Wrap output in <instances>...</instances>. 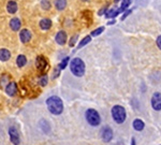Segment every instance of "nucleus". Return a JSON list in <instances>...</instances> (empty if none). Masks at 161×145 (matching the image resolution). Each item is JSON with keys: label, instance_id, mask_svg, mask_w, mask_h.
Here are the masks:
<instances>
[{"label": "nucleus", "instance_id": "21", "mask_svg": "<svg viewBox=\"0 0 161 145\" xmlns=\"http://www.w3.org/2000/svg\"><path fill=\"white\" fill-rule=\"evenodd\" d=\"M131 3V0H124L121 3V6H120L119 10H118V12H125L126 9L129 6V4Z\"/></svg>", "mask_w": 161, "mask_h": 145}, {"label": "nucleus", "instance_id": "33", "mask_svg": "<svg viewBox=\"0 0 161 145\" xmlns=\"http://www.w3.org/2000/svg\"><path fill=\"white\" fill-rule=\"evenodd\" d=\"M120 0H115V2H119Z\"/></svg>", "mask_w": 161, "mask_h": 145}, {"label": "nucleus", "instance_id": "22", "mask_svg": "<svg viewBox=\"0 0 161 145\" xmlns=\"http://www.w3.org/2000/svg\"><path fill=\"white\" fill-rule=\"evenodd\" d=\"M47 82H48V77L46 74H43V75L39 79V83L41 86H46L47 85Z\"/></svg>", "mask_w": 161, "mask_h": 145}, {"label": "nucleus", "instance_id": "27", "mask_svg": "<svg viewBox=\"0 0 161 145\" xmlns=\"http://www.w3.org/2000/svg\"><path fill=\"white\" fill-rule=\"evenodd\" d=\"M59 71H60V69L59 68H57L56 70H55V72L53 73V79H56L58 75H59Z\"/></svg>", "mask_w": 161, "mask_h": 145}, {"label": "nucleus", "instance_id": "9", "mask_svg": "<svg viewBox=\"0 0 161 145\" xmlns=\"http://www.w3.org/2000/svg\"><path fill=\"white\" fill-rule=\"evenodd\" d=\"M6 95L10 96V97L15 96L16 92H17V84L15 82H9L8 85L6 86Z\"/></svg>", "mask_w": 161, "mask_h": 145}, {"label": "nucleus", "instance_id": "10", "mask_svg": "<svg viewBox=\"0 0 161 145\" xmlns=\"http://www.w3.org/2000/svg\"><path fill=\"white\" fill-rule=\"evenodd\" d=\"M55 41L57 42V44H59V45L66 44V42H67V33H66V31H63V30L58 31L57 35H56V37H55Z\"/></svg>", "mask_w": 161, "mask_h": 145}, {"label": "nucleus", "instance_id": "20", "mask_svg": "<svg viewBox=\"0 0 161 145\" xmlns=\"http://www.w3.org/2000/svg\"><path fill=\"white\" fill-rule=\"evenodd\" d=\"M91 41V36H87V37H85V38L82 40V41L78 43V48H82L83 46H85L86 44H88L89 42Z\"/></svg>", "mask_w": 161, "mask_h": 145}, {"label": "nucleus", "instance_id": "11", "mask_svg": "<svg viewBox=\"0 0 161 145\" xmlns=\"http://www.w3.org/2000/svg\"><path fill=\"white\" fill-rule=\"evenodd\" d=\"M19 39H21V41L23 43H28L30 41V39H31V33L28 29H23L21 30V32H19Z\"/></svg>", "mask_w": 161, "mask_h": 145}, {"label": "nucleus", "instance_id": "6", "mask_svg": "<svg viewBox=\"0 0 161 145\" xmlns=\"http://www.w3.org/2000/svg\"><path fill=\"white\" fill-rule=\"evenodd\" d=\"M100 136H101V139L103 142L105 143H109L112 141L113 139V130H112V128L109 127V126H105L101 129V132H100Z\"/></svg>", "mask_w": 161, "mask_h": 145}, {"label": "nucleus", "instance_id": "2", "mask_svg": "<svg viewBox=\"0 0 161 145\" xmlns=\"http://www.w3.org/2000/svg\"><path fill=\"white\" fill-rule=\"evenodd\" d=\"M70 70L75 76L80 77L83 76L84 73H85V63L80 58L76 57V58H73L70 62Z\"/></svg>", "mask_w": 161, "mask_h": 145}, {"label": "nucleus", "instance_id": "18", "mask_svg": "<svg viewBox=\"0 0 161 145\" xmlns=\"http://www.w3.org/2000/svg\"><path fill=\"white\" fill-rule=\"evenodd\" d=\"M26 63H27L26 56H25V55H18L17 58H16V65H17V67L22 68V67H24Z\"/></svg>", "mask_w": 161, "mask_h": 145}, {"label": "nucleus", "instance_id": "28", "mask_svg": "<svg viewBox=\"0 0 161 145\" xmlns=\"http://www.w3.org/2000/svg\"><path fill=\"white\" fill-rule=\"evenodd\" d=\"M130 13H131V10H129V11H127V12H125V14L122 15V17H121V21H124V19H125V18L127 17V16H128L129 14H130Z\"/></svg>", "mask_w": 161, "mask_h": 145}, {"label": "nucleus", "instance_id": "26", "mask_svg": "<svg viewBox=\"0 0 161 145\" xmlns=\"http://www.w3.org/2000/svg\"><path fill=\"white\" fill-rule=\"evenodd\" d=\"M76 40H78V36L75 35V36L73 37V38H72L71 40H70V43H69V45H70V46H73V45L75 44V42H76Z\"/></svg>", "mask_w": 161, "mask_h": 145}, {"label": "nucleus", "instance_id": "7", "mask_svg": "<svg viewBox=\"0 0 161 145\" xmlns=\"http://www.w3.org/2000/svg\"><path fill=\"white\" fill-rule=\"evenodd\" d=\"M152 107L156 111L161 110V94L160 92H155L152 97Z\"/></svg>", "mask_w": 161, "mask_h": 145}, {"label": "nucleus", "instance_id": "30", "mask_svg": "<svg viewBox=\"0 0 161 145\" xmlns=\"http://www.w3.org/2000/svg\"><path fill=\"white\" fill-rule=\"evenodd\" d=\"M104 12H106V8H103V9H102L101 11H100V12H99V14L101 15V14H103Z\"/></svg>", "mask_w": 161, "mask_h": 145}, {"label": "nucleus", "instance_id": "8", "mask_svg": "<svg viewBox=\"0 0 161 145\" xmlns=\"http://www.w3.org/2000/svg\"><path fill=\"white\" fill-rule=\"evenodd\" d=\"M36 66L39 71H44L45 69L47 68V60L45 59L44 56H38L36 59Z\"/></svg>", "mask_w": 161, "mask_h": 145}, {"label": "nucleus", "instance_id": "14", "mask_svg": "<svg viewBox=\"0 0 161 145\" xmlns=\"http://www.w3.org/2000/svg\"><path fill=\"white\" fill-rule=\"evenodd\" d=\"M11 58V53L6 48H1L0 50V60L1 61H8Z\"/></svg>", "mask_w": 161, "mask_h": 145}, {"label": "nucleus", "instance_id": "15", "mask_svg": "<svg viewBox=\"0 0 161 145\" xmlns=\"http://www.w3.org/2000/svg\"><path fill=\"white\" fill-rule=\"evenodd\" d=\"M40 28L42 30H48L52 27V21L50 18H43L40 21Z\"/></svg>", "mask_w": 161, "mask_h": 145}, {"label": "nucleus", "instance_id": "32", "mask_svg": "<svg viewBox=\"0 0 161 145\" xmlns=\"http://www.w3.org/2000/svg\"><path fill=\"white\" fill-rule=\"evenodd\" d=\"M113 24H115V21H111V22H109V25H113Z\"/></svg>", "mask_w": 161, "mask_h": 145}, {"label": "nucleus", "instance_id": "16", "mask_svg": "<svg viewBox=\"0 0 161 145\" xmlns=\"http://www.w3.org/2000/svg\"><path fill=\"white\" fill-rule=\"evenodd\" d=\"M132 126H133V129L137 131H142L144 129V127H145V124H144L143 120H141V119H134L133 120V124H132Z\"/></svg>", "mask_w": 161, "mask_h": 145}, {"label": "nucleus", "instance_id": "29", "mask_svg": "<svg viewBox=\"0 0 161 145\" xmlns=\"http://www.w3.org/2000/svg\"><path fill=\"white\" fill-rule=\"evenodd\" d=\"M157 45H158V48L161 50V36H159L157 38Z\"/></svg>", "mask_w": 161, "mask_h": 145}, {"label": "nucleus", "instance_id": "25", "mask_svg": "<svg viewBox=\"0 0 161 145\" xmlns=\"http://www.w3.org/2000/svg\"><path fill=\"white\" fill-rule=\"evenodd\" d=\"M41 6L44 10H50L51 9V3L48 0H42L41 1Z\"/></svg>", "mask_w": 161, "mask_h": 145}, {"label": "nucleus", "instance_id": "17", "mask_svg": "<svg viewBox=\"0 0 161 145\" xmlns=\"http://www.w3.org/2000/svg\"><path fill=\"white\" fill-rule=\"evenodd\" d=\"M66 6H67V0H55V8L58 11L65 10Z\"/></svg>", "mask_w": 161, "mask_h": 145}, {"label": "nucleus", "instance_id": "3", "mask_svg": "<svg viewBox=\"0 0 161 145\" xmlns=\"http://www.w3.org/2000/svg\"><path fill=\"white\" fill-rule=\"evenodd\" d=\"M112 117H113L114 121L116 124H124L127 118V113H126V109L121 105H114L112 107Z\"/></svg>", "mask_w": 161, "mask_h": 145}, {"label": "nucleus", "instance_id": "19", "mask_svg": "<svg viewBox=\"0 0 161 145\" xmlns=\"http://www.w3.org/2000/svg\"><path fill=\"white\" fill-rule=\"evenodd\" d=\"M118 13H119L118 12V9H111V10H109L107 12H105V17L114 18V17H116Z\"/></svg>", "mask_w": 161, "mask_h": 145}, {"label": "nucleus", "instance_id": "4", "mask_svg": "<svg viewBox=\"0 0 161 145\" xmlns=\"http://www.w3.org/2000/svg\"><path fill=\"white\" fill-rule=\"evenodd\" d=\"M85 118L88 125L93 126V127H98L101 124V117L98 111H96L95 109H88L85 112Z\"/></svg>", "mask_w": 161, "mask_h": 145}, {"label": "nucleus", "instance_id": "31", "mask_svg": "<svg viewBox=\"0 0 161 145\" xmlns=\"http://www.w3.org/2000/svg\"><path fill=\"white\" fill-rule=\"evenodd\" d=\"M131 145H137L135 144V139H134V138H132V140H131Z\"/></svg>", "mask_w": 161, "mask_h": 145}, {"label": "nucleus", "instance_id": "12", "mask_svg": "<svg viewBox=\"0 0 161 145\" xmlns=\"http://www.w3.org/2000/svg\"><path fill=\"white\" fill-rule=\"evenodd\" d=\"M21 26H22V23L18 17H14L10 21V27H11V29H12L13 31H18L19 28H21Z\"/></svg>", "mask_w": 161, "mask_h": 145}, {"label": "nucleus", "instance_id": "5", "mask_svg": "<svg viewBox=\"0 0 161 145\" xmlns=\"http://www.w3.org/2000/svg\"><path fill=\"white\" fill-rule=\"evenodd\" d=\"M8 132H9V138L11 143L13 145H19V143H21V136H19V133H18L17 129L14 126H10Z\"/></svg>", "mask_w": 161, "mask_h": 145}, {"label": "nucleus", "instance_id": "1", "mask_svg": "<svg viewBox=\"0 0 161 145\" xmlns=\"http://www.w3.org/2000/svg\"><path fill=\"white\" fill-rule=\"evenodd\" d=\"M46 107L53 115H60L63 112V102L58 96H51L46 99Z\"/></svg>", "mask_w": 161, "mask_h": 145}, {"label": "nucleus", "instance_id": "24", "mask_svg": "<svg viewBox=\"0 0 161 145\" xmlns=\"http://www.w3.org/2000/svg\"><path fill=\"white\" fill-rule=\"evenodd\" d=\"M69 60H70V58H69V57H66V58H63V61L60 62L59 66H58V68H59L60 70H63V69H65L67 67V65H68Z\"/></svg>", "mask_w": 161, "mask_h": 145}, {"label": "nucleus", "instance_id": "23", "mask_svg": "<svg viewBox=\"0 0 161 145\" xmlns=\"http://www.w3.org/2000/svg\"><path fill=\"white\" fill-rule=\"evenodd\" d=\"M103 31H104V27H99V28H97V29L93 30L90 36H91V37H97V36H99V35H101Z\"/></svg>", "mask_w": 161, "mask_h": 145}, {"label": "nucleus", "instance_id": "13", "mask_svg": "<svg viewBox=\"0 0 161 145\" xmlns=\"http://www.w3.org/2000/svg\"><path fill=\"white\" fill-rule=\"evenodd\" d=\"M17 3L15 2L14 0H11V1H9L8 2V4H6V10H8V12L11 13V14H14V13L17 12Z\"/></svg>", "mask_w": 161, "mask_h": 145}]
</instances>
